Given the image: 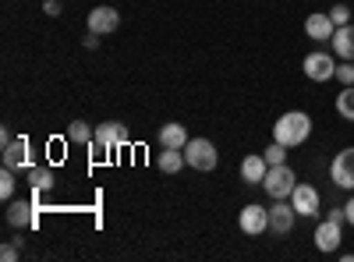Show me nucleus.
<instances>
[{
  "label": "nucleus",
  "instance_id": "nucleus-25",
  "mask_svg": "<svg viewBox=\"0 0 354 262\" xmlns=\"http://www.w3.org/2000/svg\"><path fill=\"white\" fill-rule=\"evenodd\" d=\"M330 18H333L337 28H340V25H351V8H347V4H337V8L330 11Z\"/></svg>",
  "mask_w": 354,
  "mask_h": 262
},
{
  "label": "nucleus",
  "instance_id": "nucleus-15",
  "mask_svg": "<svg viewBox=\"0 0 354 262\" xmlns=\"http://www.w3.org/2000/svg\"><path fill=\"white\" fill-rule=\"evenodd\" d=\"M266 170H270L266 156H245L241 160V181L245 185H262L266 181Z\"/></svg>",
  "mask_w": 354,
  "mask_h": 262
},
{
  "label": "nucleus",
  "instance_id": "nucleus-29",
  "mask_svg": "<svg viewBox=\"0 0 354 262\" xmlns=\"http://www.w3.org/2000/svg\"><path fill=\"white\" fill-rule=\"evenodd\" d=\"M96 46H100V36L88 32V36H85V50H96Z\"/></svg>",
  "mask_w": 354,
  "mask_h": 262
},
{
  "label": "nucleus",
  "instance_id": "nucleus-16",
  "mask_svg": "<svg viewBox=\"0 0 354 262\" xmlns=\"http://www.w3.org/2000/svg\"><path fill=\"white\" fill-rule=\"evenodd\" d=\"M333 53L340 61H354V25H340L333 32Z\"/></svg>",
  "mask_w": 354,
  "mask_h": 262
},
{
  "label": "nucleus",
  "instance_id": "nucleus-1",
  "mask_svg": "<svg viewBox=\"0 0 354 262\" xmlns=\"http://www.w3.org/2000/svg\"><path fill=\"white\" fill-rule=\"evenodd\" d=\"M312 135V118L305 110H287L283 118L273 124V142L287 145V149H298V145H305Z\"/></svg>",
  "mask_w": 354,
  "mask_h": 262
},
{
  "label": "nucleus",
  "instance_id": "nucleus-21",
  "mask_svg": "<svg viewBox=\"0 0 354 262\" xmlns=\"http://www.w3.org/2000/svg\"><path fill=\"white\" fill-rule=\"evenodd\" d=\"M337 113L344 121H354V85H344L337 96Z\"/></svg>",
  "mask_w": 354,
  "mask_h": 262
},
{
  "label": "nucleus",
  "instance_id": "nucleus-14",
  "mask_svg": "<svg viewBox=\"0 0 354 262\" xmlns=\"http://www.w3.org/2000/svg\"><path fill=\"white\" fill-rule=\"evenodd\" d=\"M156 138H160L163 149H185V145H188V128H185V124H177V121H170V124L160 128Z\"/></svg>",
  "mask_w": 354,
  "mask_h": 262
},
{
  "label": "nucleus",
  "instance_id": "nucleus-27",
  "mask_svg": "<svg viewBox=\"0 0 354 262\" xmlns=\"http://www.w3.org/2000/svg\"><path fill=\"white\" fill-rule=\"evenodd\" d=\"M43 11L50 18H57V15H61V0H43Z\"/></svg>",
  "mask_w": 354,
  "mask_h": 262
},
{
  "label": "nucleus",
  "instance_id": "nucleus-6",
  "mask_svg": "<svg viewBox=\"0 0 354 262\" xmlns=\"http://www.w3.org/2000/svg\"><path fill=\"white\" fill-rule=\"evenodd\" d=\"M330 181L344 191H354V145L351 149H340L330 163Z\"/></svg>",
  "mask_w": 354,
  "mask_h": 262
},
{
  "label": "nucleus",
  "instance_id": "nucleus-10",
  "mask_svg": "<svg viewBox=\"0 0 354 262\" xmlns=\"http://www.w3.org/2000/svg\"><path fill=\"white\" fill-rule=\"evenodd\" d=\"M333 32H337V25H333L330 11H315L305 18V36L312 43H333Z\"/></svg>",
  "mask_w": 354,
  "mask_h": 262
},
{
  "label": "nucleus",
  "instance_id": "nucleus-19",
  "mask_svg": "<svg viewBox=\"0 0 354 262\" xmlns=\"http://www.w3.org/2000/svg\"><path fill=\"white\" fill-rule=\"evenodd\" d=\"M185 163H188V160H185V149H163V153H160V170H163V174H177Z\"/></svg>",
  "mask_w": 354,
  "mask_h": 262
},
{
  "label": "nucleus",
  "instance_id": "nucleus-12",
  "mask_svg": "<svg viewBox=\"0 0 354 262\" xmlns=\"http://www.w3.org/2000/svg\"><path fill=\"white\" fill-rule=\"evenodd\" d=\"M290 206H294V213H298V216H315V213H319V206H322L319 188H312V185H301V181H298V188L290 191Z\"/></svg>",
  "mask_w": 354,
  "mask_h": 262
},
{
  "label": "nucleus",
  "instance_id": "nucleus-24",
  "mask_svg": "<svg viewBox=\"0 0 354 262\" xmlns=\"http://www.w3.org/2000/svg\"><path fill=\"white\" fill-rule=\"evenodd\" d=\"M340 85H354V61H340L337 64V75H333Z\"/></svg>",
  "mask_w": 354,
  "mask_h": 262
},
{
  "label": "nucleus",
  "instance_id": "nucleus-5",
  "mask_svg": "<svg viewBox=\"0 0 354 262\" xmlns=\"http://www.w3.org/2000/svg\"><path fill=\"white\" fill-rule=\"evenodd\" d=\"M305 78H312V82H330L333 75H337V61H333V53H326V50H312V53H305Z\"/></svg>",
  "mask_w": 354,
  "mask_h": 262
},
{
  "label": "nucleus",
  "instance_id": "nucleus-3",
  "mask_svg": "<svg viewBox=\"0 0 354 262\" xmlns=\"http://www.w3.org/2000/svg\"><path fill=\"white\" fill-rule=\"evenodd\" d=\"M185 160H188L192 170L209 174V170H216L220 153H216V145H213L209 138H188V145H185Z\"/></svg>",
  "mask_w": 354,
  "mask_h": 262
},
{
  "label": "nucleus",
  "instance_id": "nucleus-7",
  "mask_svg": "<svg viewBox=\"0 0 354 262\" xmlns=\"http://www.w3.org/2000/svg\"><path fill=\"white\" fill-rule=\"evenodd\" d=\"M294 220H298V213H294L290 198H273V206H270V230H273V234L287 238L294 230Z\"/></svg>",
  "mask_w": 354,
  "mask_h": 262
},
{
  "label": "nucleus",
  "instance_id": "nucleus-13",
  "mask_svg": "<svg viewBox=\"0 0 354 262\" xmlns=\"http://www.w3.org/2000/svg\"><path fill=\"white\" fill-rule=\"evenodd\" d=\"M340 241H344V238H340V223H337V220L326 216V220L315 227V248H319V252L333 255V252H340Z\"/></svg>",
  "mask_w": 354,
  "mask_h": 262
},
{
  "label": "nucleus",
  "instance_id": "nucleus-28",
  "mask_svg": "<svg viewBox=\"0 0 354 262\" xmlns=\"http://www.w3.org/2000/svg\"><path fill=\"white\" fill-rule=\"evenodd\" d=\"M344 213H347V223H351V227H354V195H351V198H347V206H344Z\"/></svg>",
  "mask_w": 354,
  "mask_h": 262
},
{
  "label": "nucleus",
  "instance_id": "nucleus-8",
  "mask_svg": "<svg viewBox=\"0 0 354 262\" xmlns=\"http://www.w3.org/2000/svg\"><path fill=\"white\" fill-rule=\"evenodd\" d=\"M4 220H8V227H15V230H25V227H36L39 223V206L36 202H8V213H4Z\"/></svg>",
  "mask_w": 354,
  "mask_h": 262
},
{
  "label": "nucleus",
  "instance_id": "nucleus-4",
  "mask_svg": "<svg viewBox=\"0 0 354 262\" xmlns=\"http://www.w3.org/2000/svg\"><path fill=\"white\" fill-rule=\"evenodd\" d=\"M298 188V174H294L287 163L280 167H270L266 170V181H262V191L270 198H290V191Z\"/></svg>",
  "mask_w": 354,
  "mask_h": 262
},
{
  "label": "nucleus",
  "instance_id": "nucleus-2",
  "mask_svg": "<svg viewBox=\"0 0 354 262\" xmlns=\"http://www.w3.org/2000/svg\"><path fill=\"white\" fill-rule=\"evenodd\" d=\"M131 142V135H128V128L121 124V121H106V124H100L96 128V138H93V153H96V160L106 153H113V149H124V145Z\"/></svg>",
  "mask_w": 354,
  "mask_h": 262
},
{
  "label": "nucleus",
  "instance_id": "nucleus-11",
  "mask_svg": "<svg viewBox=\"0 0 354 262\" xmlns=\"http://www.w3.org/2000/svg\"><path fill=\"white\" fill-rule=\"evenodd\" d=\"M117 25H121V15H117V8H110V4H100V8L88 11V32L110 36V32H117Z\"/></svg>",
  "mask_w": 354,
  "mask_h": 262
},
{
  "label": "nucleus",
  "instance_id": "nucleus-26",
  "mask_svg": "<svg viewBox=\"0 0 354 262\" xmlns=\"http://www.w3.org/2000/svg\"><path fill=\"white\" fill-rule=\"evenodd\" d=\"M21 252H18V245H4V248H0V259H4V262H15Z\"/></svg>",
  "mask_w": 354,
  "mask_h": 262
},
{
  "label": "nucleus",
  "instance_id": "nucleus-22",
  "mask_svg": "<svg viewBox=\"0 0 354 262\" xmlns=\"http://www.w3.org/2000/svg\"><path fill=\"white\" fill-rule=\"evenodd\" d=\"M15 188H18V181H15V170H11V167H4V170H0V198L11 202V198H15Z\"/></svg>",
  "mask_w": 354,
  "mask_h": 262
},
{
  "label": "nucleus",
  "instance_id": "nucleus-20",
  "mask_svg": "<svg viewBox=\"0 0 354 262\" xmlns=\"http://www.w3.org/2000/svg\"><path fill=\"white\" fill-rule=\"evenodd\" d=\"M93 138H96V131L88 128L85 121H71V124H68V142H75V145H93Z\"/></svg>",
  "mask_w": 354,
  "mask_h": 262
},
{
  "label": "nucleus",
  "instance_id": "nucleus-23",
  "mask_svg": "<svg viewBox=\"0 0 354 262\" xmlns=\"http://www.w3.org/2000/svg\"><path fill=\"white\" fill-rule=\"evenodd\" d=\"M262 156H266V163H270V167H280V163H287V145L273 142V145H270V149H266Z\"/></svg>",
  "mask_w": 354,
  "mask_h": 262
},
{
  "label": "nucleus",
  "instance_id": "nucleus-18",
  "mask_svg": "<svg viewBox=\"0 0 354 262\" xmlns=\"http://www.w3.org/2000/svg\"><path fill=\"white\" fill-rule=\"evenodd\" d=\"M28 185H32V191L53 188V170L50 167H28Z\"/></svg>",
  "mask_w": 354,
  "mask_h": 262
},
{
  "label": "nucleus",
  "instance_id": "nucleus-17",
  "mask_svg": "<svg viewBox=\"0 0 354 262\" xmlns=\"http://www.w3.org/2000/svg\"><path fill=\"white\" fill-rule=\"evenodd\" d=\"M25 163H28V138L21 135V138H15L11 145H4V167L21 170Z\"/></svg>",
  "mask_w": 354,
  "mask_h": 262
},
{
  "label": "nucleus",
  "instance_id": "nucleus-9",
  "mask_svg": "<svg viewBox=\"0 0 354 262\" xmlns=\"http://www.w3.org/2000/svg\"><path fill=\"white\" fill-rule=\"evenodd\" d=\"M238 227L245 230L248 238L266 234V230H270V209H262V206H255V202H248V206L241 209V216H238Z\"/></svg>",
  "mask_w": 354,
  "mask_h": 262
}]
</instances>
